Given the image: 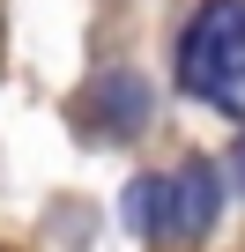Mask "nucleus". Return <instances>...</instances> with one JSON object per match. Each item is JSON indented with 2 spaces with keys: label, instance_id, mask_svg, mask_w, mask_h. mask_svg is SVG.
<instances>
[{
  "label": "nucleus",
  "instance_id": "2",
  "mask_svg": "<svg viewBox=\"0 0 245 252\" xmlns=\"http://www.w3.org/2000/svg\"><path fill=\"white\" fill-rule=\"evenodd\" d=\"M127 215L134 230H171V237H201L215 222V171L208 163H186L178 178H141L127 193Z\"/></svg>",
  "mask_w": 245,
  "mask_h": 252
},
{
  "label": "nucleus",
  "instance_id": "1",
  "mask_svg": "<svg viewBox=\"0 0 245 252\" xmlns=\"http://www.w3.org/2000/svg\"><path fill=\"white\" fill-rule=\"evenodd\" d=\"M178 82L223 111H245V0H201L178 45Z\"/></svg>",
  "mask_w": 245,
  "mask_h": 252
},
{
  "label": "nucleus",
  "instance_id": "3",
  "mask_svg": "<svg viewBox=\"0 0 245 252\" xmlns=\"http://www.w3.org/2000/svg\"><path fill=\"white\" fill-rule=\"evenodd\" d=\"M104 96H111V126H141V82H104Z\"/></svg>",
  "mask_w": 245,
  "mask_h": 252
}]
</instances>
